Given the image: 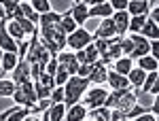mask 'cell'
Returning a JSON list of instances; mask_svg holds the SVG:
<instances>
[{
    "instance_id": "27",
    "label": "cell",
    "mask_w": 159,
    "mask_h": 121,
    "mask_svg": "<svg viewBox=\"0 0 159 121\" xmlns=\"http://www.w3.org/2000/svg\"><path fill=\"white\" fill-rule=\"evenodd\" d=\"M110 113L112 110L108 106H98V109H91L87 113L89 119H96V121H110Z\"/></svg>"
},
{
    "instance_id": "25",
    "label": "cell",
    "mask_w": 159,
    "mask_h": 121,
    "mask_svg": "<svg viewBox=\"0 0 159 121\" xmlns=\"http://www.w3.org/2000/svg\"><path fill=\"white\" fill-rule=\"evenodd\" d=\"M7 30H9V34H11L17 43H21V40H25V38H28V34L24 32V28L17 24L15 19H7Z\"/></svg>"
},
{
    "instance_id": "44",
    "label": "cell",
    "mask_w": 159,
    "mask_h": 121,
    "mask_svg": "<svg viewBox=\"0 0 159 121\" xmlns=\"http://www.w3.org/2000/svg\"><path fill=\"white\" fill-rule=\"evenodd\" d=\"M134 121H157V115H153V113L148 110V113H142L140 117H136Z\"/></svg>"
},
{
    "instance_id": "29",
    "label": "cell",
    "mask_w": 159,
    "mask_h": 121,
    "mask_svg": "<svg viewBox=\"0 0 159 121\" xmlns=\"http://www.w3.org/2000/svg\"><path fill=\"white\" fill-rule=\"evenodd\" d=\"M19 9H21V15H24L25 19H30L32 24L38 26V21H40V15H38V13L32 9V4H30V2H21V4H19Z\"/></svg>"
},
{
    "instance_id": "28",
    "label": "cell",
    "mask_w": 159,
    "mask_h": 121,
    "mask_svg": "<svg viewBox=\"0 0 159 121\" xmlns=\"http://www.w3.org/2000/svg\"><path fill=\"white\" fill-rule=\"evenodd\" d=\"M147 17L148 15H134V17L129 19V32H127V34H140L142 28H144V24H147Z\"/></svg>"
},
{
    "instance_id": "47",
    "label": "cell",
    "mask_w": 159,
    "mask_h": 121,
    "mask_svg": "<svg viewBox=\"0 0 159 121\" xmlns=\"http://www.w3.org/2000/svg\"><path fill=\"white\" fill-rule=\"evenodd\" d=\"M148 109H151L153 115H157V117H159V94H157V96H153V104H151Z\"/></svg>"
},
{
    "instance_id": "5",
    "label": "cell",
    "mask_w": 159,
    "mask_h": 121,
    "mask_svg": "<svg viewBox=\"0 0 159 121\" xmlns=\"http://www.w3.org/2000/svg\"><path fill=\"white\" fill-rule=\"evenodd\" d=\"M11 100L15 104H21V106H28V109L36 106L38 96H36V89H34V81H25V83L17 85V89H15Z\"/></svg>"
},
{
    "instance_id": "3",
    "label": "cell",
    "mask_w": 159,
    "mask_h": 121,
    "mask_svg": "<svg viewBox=\"0 0 159 121\" xmlns=\"http://www.w3.org/2000/svg\"><path fill=\"white\" fill-rule=\"evenodd\" d=\"M89 79H83L79 74H72L66 85H64V91H66V98H64V104L66 106H72L76 102H81V98L85 96V91L89 89Z\"/></svg>"
},
{
    "instance_id": "12",
    "label": "cell",
    "mask_w": 159,
    "mask_h": 121,
    "mask_svg": "<svg viewBox=\"0 0 159 121\" xmlns=\"http://www.w3.org/2000/svg\"><path fill=\"white\" fill-rule=\"evenodd\" d=\"M129 19H132V15L127 11H115L112 13V21H115V28H117V36H127V32H129Z\"/></svg>"
},
{
    "instance_id": "50",
    "label": "cell",
    "mask_w": 159,
    "mask_h": 121,
    "mask_svg": "<svg viewBox=\"0 0 159 121\" xmlns=\"http://www.w3.org/2000/svg\"><path fill=\"white\" fill-rule=\"evenodd\" d=\"M9 115H11V106H9V109H4L2 113H0V121H9Z\"/></svg>"
},
{
    "instance_id": "37",
    "label": "cell",
    "mask_w": 159,
    "mask_h": 121,
    "mask_svg": "<svg viewBox=\"0 0 159 121\" xmlns=\"http://www.w3.org/2000/svg\"><path fill=\"white\" fill-rule=\"evenodd\" d=\"M70 79V72L64 68V66H57V72H55V85H66V81Z\"/></svg>"
},
{
    "instance_id": "20",
    "label": "cell",
    "mask_w": 159,
    "mask_h": 121,
    "mask_svg": "<svg viewBox=\"0 0 159 121\" xmlns=\"http://www.w3.org/2000/svg\"><path fill=\"white\" fill-rule=\"evenodd\" d=\"M55 26H61V13L49 11L40 15V21H38V28H55Z\"/></svg>"
},
{
    "instance_id": "55",
    "label": "cell",
    "mask_w": 159,
    "mask_h": 121,
    "mask_svg": "<svg viewBox=\"0 0 159 121\" xmlns=\"http://www.w3.org/2000/svg\"><path fill=\"white\" fill-rule=\"evenodd\" d=\"M121 121H132V119H121Z\"/></svg>"
},
{
    "instance_id": "19",
    "label": "cell",
    "mask_w": 159,
    "mask_h": 121,
    "mask_svg": "<svg viewBox=\"0 0 159 121\" xmlns=\"http://www.w3.org/2000/svg\"><path fill=\"white\" fill-rule=\"evenodd\" d=\"M17 62H19V55H17V53H13V51H4V55H2V64H0V72H2V74L13 72L15 66H17Z\"/></svg>"
},
{
    "instance_id": "41",
    "label": "cell",
    "mask_w": 159,
    "mask_h": 121,
    "mask_svg": "<svg viewBox=\"0 0 159 121\" xmlns=\"http://www.w3.org/2000/svg\"><path fill=\"white\" fill-rule=\"evenodd\" d=\"M108 4L112 7V11H127L129 0H108Z\"/></svg>"
},
{
    "instance_id": "10",
    "label": "cell",
    "mask_w": 159,
    "mask_h": 121,
    "mask_svg": "<svg viewBox=\"0 0 159 121\" xmlns=\"http://www.w3.org/2000/svg\"><path fill=\"white\" fill-rule=\"evenodd\" d=\"M13 83L15 85H21L25 83V81H32V74H30V62L25 60V58H19V62H17V66H15V70H13Z\"/></svg>"
},
{
    "instance_id": "30",
    "label": "cell",
    "mask_w": 159,
    "mask_h": 121,
    "mask_svg": "<svg viewBox=\"0 0 159 121\" xmlns=\"http://www.w3.org/2000/svg\"><path fill=\"white\" fill-rule=\"evenodd\" d=\"M17 89V85L13 83V79H0V98H13Z\"/></svg>"
},
{
    "instance_id": "33",
    "label": "cell",
    "mask_w": 159,
    "mask_h": 121,
    "mask_svg": "<svg viewBox=\"0 0 159 121\" xmlns=\"http://www.w3.org/2000/svg\"><path fill=\"white\" fill-rule=\"evenodd\" d=\"M15 21H17V24L21 26V28H24V32L28 34V36H32V34H34V32L38 30V26H36V24H32L30 19H25L24 15H19V17H15Z\"/></svg>"
},
{
    "instance_id": "46",
    "label": "cell",
    "mask_w": 159,
    "mask_h": 121,
    "mask_svg": "<svg viewBox=\"0 0 159 121\" xmlns=\"http://www.w3.org/2000/svg\"><path fill=\"white\" fill-rule=\"evenodd\" d=\"M148 19H153V21L159 26V4H157V7H153V9L148 11Z\"/></svg>"
},
{
    "instance_id": "52",
    "label": "cell",
    "mask_w": 159,
    "mask_h": 121,
    "mask_svg": "<svg viewBox=\"0 0 159 121\" xmlns=\"http://www.w3.org/2000/svg\"><path fill=\"white\" fill-rule=\"evenodd\" d=\"M2 55H4V51H2V47H0V64H2Z\"/></svg>"
},
{
    "instance_id": "22",
    "label": "cell",
    "mask_w": 159,
    "mask_h": 121,
    "mask_svg": "<svg viewBox=\"0 0 159 121\" xmlns=\"http://www.w3.org/2000/svg\"><path fill=\"white\" fill-rule=\"evenodd\" d=\"M151 7H148V0H129V7L127 13L134 17V15H148Z\"/></svg>"
},
{
    "instance_id": "39",
    "label": "cell",
    "mask_w": 159,
    "mask_h": 121,
    "mask_svg": "<svg viewBox=\"0 0 159 121\" xmlns=\"http://www.w3.org/2000/svg\"><path fill=\"white\" fill-rule=\"evenodd\" d=\"M121 51H123V55H132V51H134V43H132V38L129 36H121Z\"/></svg>"
},
{
    "instance_id": "24",
    "label": "cell",
    "mask_w": 159,
    "mask_h": 121,
    "mask_svg": "<svg viewBox=\"0 0 159 121\" xmlns=\"http://www.w3.org/2000/svg\"><path fill=\"white\" fill-rule=\"evenodd\" d=\"M136 66L138 68H142V70H147V72H153V70H159V62L148 53V55H142V58H138L136 60Z\"/></svg>"
},
{
    "instance_id": "11",
    "label": "cell",
    "mask_w": 159,
    "mask_h": 121,
    "mask_svg": "<svg viewBox=\"0 0 159 121\" xmlns=\"http://www.w3.org/2000/svg\"><path fill=\"white\" fill-rule=\"evenodd\" d=\"M0 47H2V51H13V53L19 51L17 40H15V38L9 34V30H7V19H0Z\"/></svg>"
},
{
    "instance_id": "16",
    "label": "cell",
    "mask_w": 159,
    "mask_h": 121,
    "mask_svg": "<svg viewBox=\"0 0 159 121\" xmlns=\"http://www.w3.org/2000/svg\"><path fill=\"white\" fill-rule=\"evenodd\" d=\"M87 113H89V109H87L85 104L83 102H76L72 106H66V117L64 119L66 121H85Z\"/></svg>"
},
{
    "instance_id": "13",
    "label": "cell",
    "mask_w": 159,
    "mask_h": 121,
    "mask_svg": "<svg viewBox=\"0 0 159 121\" xmlns=\"http://www.w3.org/2000/svg\"><path fill=\"white\" fill-rule=\"evenodd\" d=\"M115 36H117V28H115L112 17L102 19V21H100V26L93 30V38H115Z\"/></svg>"
},
{
    "instance_id": "49",
    "label": "cell",
    "mask_w": 159,
    "mask_h": 121,
    "mask_svg": "<svg viewBox=\"0 0 159 121\" xmlns=\"http://www.w3.org/2000/svg\"><path fill=\"white\" fill-rule=\"evenodd\" d=\"M159 94V72H157V79H155V85L151 87V91H148V96H157Z\"/></svg>"
},
{
    "instance_id": "53",
    "label": "cell",
    "mask_w": 159,
    "mask_h": 121,
    "mask_svg": "<svg viewBox=\"0 0 159 121\" xmlns=\"http://www.w3.org/2000/svg\"><path fill=\"white\" fill-rule=\"evenodd\" d=\"M79 2H83V0H72V4H79Z\"/></svg>"
},
{
    "instance_id": "18",
    "label": "cell",
    "mask_w": 159,
    "mask_h": 121,
    "mask_svg": "<svg viewBox=\"0 0 159 121\" xmlns=\"http://www.w3.org/2000/svg\"><path fill=\"white\" fill-rule=\"evenodd\" d=\"M134 66H136V62L132 60V58H127V55H121L119 60L112 62V70H115V72H119V74H125V77L132 72V68H134Z\"/></svg>"
},
{
    "instance_id": "31",
    "label": "cell",
    "mask_w": 159,
    "mask_h": 121,
    "mask_svg": "<svg viewBox=\"0 0 159 121\" xmlns=\"http://www.w3.org/2000/svg\"><path fill=\"white\" fill-rule=\"evenodd\" d=\"M79 26H76V21L72 19V15H70V11H66V13H61V30L66 32V36L68 34H72L74 30H76Z\"/></svg>"
},
{
    "instance_id": "35",
    "label": "cell",
    "mask_w": 159,
    "mask_h": 121,
    "mask_svg": "<svg viewBox=\"0 0 159 121\" xmlns=\"http://www.w3.org/2000/svg\"><path fill=\"white\" fill-rule=\"evenodd\" d=\"M85 55H87V64H93V66H96V64L100 62V51H98V47H96L93 43L85 47Z\"/></svg>"
},
{
    "instance_id": "45",
    "label": "cell",
    "mask_w": 159,
    "mask_h": 121,
    "mask_svg": "<svg viewBox=\"0 0 159 121\" xmlns=\"http://www.w3.org/2000/svg\"><path fill=\"white\" fill-rule=\"evenodd\" d=\"M151 55L159 62V40H151Z\"/></svg>"
},
{
    "instance_id": "6",
    "label": "cell",
    "mask_w": 159,
    "mask_h": 121,
    "mask_svg": "<svg viewBox=\"0 0 159 121\" xmlns=\"http://www.w3.org/2000/svg\"><path fill=\"white\" fill-rule=\"evenodd\" d=\"M96 38H93V32H89L85 28H76L72 34H68L66 36V49H70V51H81V49H85L87 45H91Z\"/></svg>"
},
{
    "instance_id": "14",
    "label": "cell",
    "mask_w": 159,
    "mask_h": 121,
    "mask_svg": "<svg viewBox=\"0 0 159 121\" xmlns=\"http://www.w3.org/2000/svg\"><path fill=\"white\" fill-rule=\"evenodd\" d=\"M89 83L91 85H102V83H106V79H108V66L104 64V62L100 60L93 68H91V72H89Z\"/></svg>"
},
{
    "instance_id": "54",
    "label": "cell",
    "mask_w": 159,
    "mask_h": 121,
    "mask_svg": "<svg viewBox=\"0 0 159 121\" xmlns=\"http://www.w3.org/2000/svg\"><path fill=\"white\" fill-rule=\"evenodd\" d=\"M85 121H96V119H89V117H87V119H85Z\"/></svg>"
},
{
    "instance_id": "36",
    "label": "cell",
    "mask_w": 159,
    "mask_h": 121,
    "mask_svg": "<svg viewBox=\"0 0 159 121\" xmlns=\"http://www.w3.org/2000/svg\"><path fill=\"white\" fill-rule=\"evenodd\" d=\"M148 106H142V104H134V106H132V109L127 110V113H125V119H132L134 121L136 117H140V115H142V113H148Z\"/></svg>"
},
{
    "instance_id": "1",
    "label": "cell",
    "mask_w": 159,
    "mask_h": 121,
    "mask_svg": "<svg viewBox=\"0 0 159 121\" xmlns=\"http://www.w3.org/2000/svg\"><path fill=\"white\" fill-rule=\"evenodd\" d=\"M138 96H140V94L136 91L134 87H127V89H110L104 106L117 109V110H121L123 115H125L134 104H138Z\"/></svg>"
},
{
    "instance_id": "51",
    "label": "cell",
    "mask_w": 159,
    "mask_h": 121,
    "mask_svg": "<svg viewBox=\"0 0 159 121\" xmlns=\"http://www.w3.org/2000/svg\"><path fill=\"white\" fill-rule=\"evenodd\" d=\"M0 19H9V17H7V11H4V7H2V4H0Z\"/></svg>"
},
{
    "instance_id": "9",
    "label": "cell",
    "mask_w": 159,
    "mask_h": 121,
    "mask_svg": "<svg viewBox=\"0 0 159 121\" xmlns=\"http://www.w3.org/2000/svg\"><path fill=\"white\" fill-rule=\"evenodd\" d=\"M57 62H60V66H64V68L70 72V77H72V74H79V66H81V64L76 60V53H74V51H70V49H68V51H66V49L60 51V53H57Z\"/></svg>"
},
{
    "instance_id": "40",
    "label": "cell",
    "mask_w": 159,
    "mask_h": 121,
    "mask_svg": "<svg viewBox=\"0 0 159 121\" xmlns=\"http://www.w3.org/2000/svg\"><path fill=\"white\" fill-rule=\"evenodd\" d=\"M34 89H36L38 100H40V98H51V91H53V89H49V87H45L43 83H38V81H34Z\"/></svg>"
},
{
    "instance_id": "48",
    "label": "cell",
    "mask_w": 159,
    "mask_h": 121,
    "mask_svg": "<svg viewBox=\"0 0 159 121\" xmlns=\"http://www.w3.org/2000/svg\"><path fill=\"white\" fill-rule=\"evenodd\" d=\"M76 53V60L79 64H87V55H85V49H81V51H74Z\"/></svg>"
},
{
    "instance_id": "38",
    "label": "cell",
    "mask_w": 159,
    "mask_h": 121,
    "mask_svg": "<svg viewBox=\"0 0 159 121\" xmlns=\"http://www.w3.org/2000/svg\"><path fill=\"white\" fill-rule=\"evenodd\" d=\"M64 98H66L64 87H61V85H55L53 91H51V102H53V104H60V102H64Z\"/></svg>"
},
{
    "instance_id": "43",
    "label": "cell",
    "mask_w": 159,
    "mask_h": 121,
    "mask_svg": "<svg viewBox=\"0 0 159 121\" xmlns=\"http://www.w3.org/2000/svg\"><path fill=\"white\" fill-rule=\"evenodd\" d=\"M91 68H93V64H81V66H79V77L87 79L89 72H91Z\"/></svg>"
},
{
    "instance_id": "17",
    "label": "cell",
    "mask_w": 159,
    "mask_h": 121,
    "mask_svg": "<svg viewBox=\"0 0 159 121\" xmlns=\"http://www.w3.org/2000/svg\"><path fill=\"white\" fill-rule=\"evenodd\" d=\"M106 83L110 85V89H127V87H132L129 85V79L125 74H119V72H115V70H108Z\"/></svg>"
},
{
    "instance_id": "34",
    "label": "cell",
    "mask_w": 159,
    "mask_h": 121,
    "mask_svg": "<svg viewBox=\"0 0 159 121\" xmlns=\"http://www.w3.org/2000/svg\"><path fill=\"white\" fill-rule=\"evenodd\" d=\"M30 4H32V9H34L38 15L53 11V9H51V0H30Z\"/></svg>"
},
{
    "instance_id": "42",
    "label": "cell",
    "mask_w": 159,
    "mask_h": 121,
    "mask_svg": "<svg viewBox=\"0 0 159 121\" xmlns=\"http://www.w3.org/2000/svg\"><path fill=\"white\" fill-rule=\"evenodd\" d=\"M57 66H60L57 58H51V60L47 62V66H45V72L51 74V77H55V72H57Z\"/></svg>"
},
{
    "instance_id": "57",
    "label": "cell",
    "mask_w": 159,
    "mask_h": 121,
    "mask_svg": "<svg viewBox=\"0 0 159 121\" xmlns=\"http://www.w3.org/2000/svg\"><path fill=\"white\" fill-rule=\"evenodd\" d=\"M64 121H66V119H64Z\"/></svg>"
},
{
    "instance_id": "21",
    "label": "cell",
    "mask_w": 159,
    "mask_h": 121,
    "mask_svg": "<svg viewBox=\"0 0 159 121\" xmlns=\"http://www.w3.org/2000/svg\"><path fill=\"white\" fill-rule=\"evenodd\" d=\"M147 70H142V68H138V66H134L132 68V72L127 74V79H129V85L134 87L136 91H140V87L144 85V79H147Z\"/></svg>"
},
{
    "instance_id": "2",
    "label": "cell",
    "mask_w": 159,
    "mask_h": 121,
    "mask_svg": "<svg viewBox=\"0 0 159 121\" xmlns=\"http://www.w3.org/2000/svg\"><path fill=\"white\" fill-rule=\"evenodd\" d=\"M38 36H40V43L47 47L53 58H57V53L66 49V32L61 30V26H55V28H38Z\"/></svg>"
},
{
    "instance_id": "15",
    "label": "cell",
    "mask_w": 159,
    "mask_h": 121,
    "mask_svg": "<svg viewBox=\"0 0 159 121\" xmlns=\"http://www.w3.org/2000/svg\"><path fill=\"white\" fill-rule=\"evenodd\" d=\"M68 11H70V15H72V19L76 21V26H79V28H85L87 19H89V7H87L85 2L72 4Z\"/></svg>"
},
{
    "instance_id": "7",
    "label": "cell",
    "mask_w": 159,
    "mask_h": 121,
    "mask_svg": "<svg viewBox=\"0 0 159 121\" xmlns=\"http://www.w3.org/2000/svg\"><path fill=\"white\" fill-rule=\"evenodd\" d=\"M106 98H108V91L102 85H93V87H89L85 91V96L81 98V102L91 110V109H98V106H104L106 104Z\"/></svg>"
},
{
    "instance_id": "56",
    "label": "cell",
    "mask_w": 159,
    "mask_h": 121,
    "mask_svg": "<svg viewBox=\"0 0 159 121\" xmlns=\"http://www.w3.org/2000/svg\"><path fill=\"white\" fill-rule=\"evenodd\" d=\"M21 2H30V0H21Z\"/></svg>"
},
{
    "instance_id": "23",
    "label": "cell",
    "mask_w": 159,
    "mask_h": 121,
    "mask_svg": "<svg viewBox=\"0 0 159 121\" xmlns=\"http://www.w3.org/2000/svg\"><path fill=\"white\" fill-rule=\"evenodd\" d=\"M112 7H110L108 2H104V4H96V7H89V19L91 17H100V19H106V17H112Z\"/></svg>"
},
{
    "instance_id": "4",
    "label": "cell",
    "mask_w": 159,
    "mask_h": 121,
    "mask_svg": "<svg viewBox=\"0 0 159 121\" xmlns=\"http://www.w3.org/2000/svg\"><path fill=\"white\" fill-rule=\"evenodd\" d=\"M53 55H51L47 47L40 43V36H38V30L30 36V45H28V53H25V60L30 62V64H43V66H47V62L51 60Z\"/></svg>"
},
{
    "instance_id": "26",
    "label": "cell",
    "mask_w": 159,
    "mask_h": 121,
    "mask_svg": "<svg viewBox=\"0 0 159 121\" xmlns=\"http://www.w3.org/2000/svg\"><path fill=\"white\" fill-rule=\"evenodd\" d=\"M144 38H148V40H159V26L153 21V19H148L147 17V24H144V28H142V32H140Z\"/></svg>"
},
{
    "instance_id": "8",
    "label": "cell",
    "mask_w": 159,
    "mask_h": 121,
    "mask_svg": "<svg viewBox=\"0 0 159 121\" xmlns=\"http://www.w3.org/2000/svg\"><path fill=\"white\" fill-rule=\"evenodd\" d=\"M127 36L132 38V43H134V51H132V60H138V58H142V55H148L151 53V40L144 38L142 34H127Z\"/></svg>"
},
{
    "instance_id": "32",
    "label": "cell",
    "mask_w": 159,
    "mask_h": 121,
    "mask_svg": "<svg viewBox=\"0 0 159 121\" xmlns=\"http://www.w3.org/2000/svg\"><path fill=\"white\" fill-rule=\"evenodd\" d=\"M64 117H66V104H64V102L53 104L49 109V119L51 121H64Z\"/></svg>"
}]
</instances>
